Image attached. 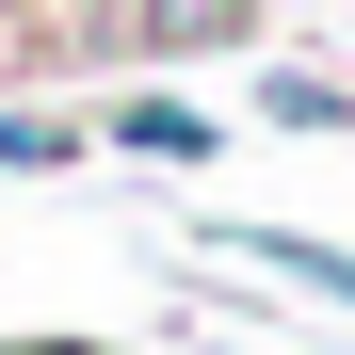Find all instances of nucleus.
Here are the masks:
<instances>
[{
    "label": "nucleus",
    "instance_id": "2",
    "mask_svg": "<svg viewBox=\"0 0 355 355\" xmlns=\"http://www.w3.org/2000/svg\"><path fill=\"white\" fill-rule=\"evenodd\" d=\"M113 33H130L146 65H178V49H226V33H259V0H113Z\"/></svg>",
    "mask_w": 355,
    "mask_h": 355
},
{
    "label": "nucleus",
    "instance_id": "3",
    "mask_svg": "<svg viewBox=\"0 0 355 355\" xmlns=\"http://www.w3.org/2000/svg\"><path fill=\"white\" fill-rule=\"evenodd\" d=\"M226 259H259L275 291H323V307H355V243H307V226H226Z\"/></svg>",
    "mask_w": 355,
    "mask_h": 355
},
{
    "label": "nucleus",
    "instance_id": "5",
    "mask_svg": "<svg viewBox=\"0 0 355 355\" xmlns=\"http://www.w3.org/2000/svg\"><path fill=\"white\" fill-rule=\"evenodd\" d=\"M259 130H355V81H323V65H259Z\"/></svg>",
    "mask_w": 355,
    "mask_h": 355
},
{
    "label": "nucleus",
    "instance_id": "4",
    "mask_svg": "<svg viewBox=\"0 0 355 355\" xmlns=\"http://www.w3.org/2000/svg\"><path fill=\"white\" fill-rule=\"evenodd\" d=\"M97 162V113H49V97H0V178H65Z\"/></svg>",
    "mask_w": 355,
    "mask_h": 355
},
{
    "label": "nucleus",
    "instance_id": "1",
    "mask_svg": "<svg viewBox=\"0 0 355 355\" xmlns=\"http://www.w3.org/2000/svg\"><path fill=\"white\" fill-rule=\"evenodd\" d=\"M97 146H130V162H178V178H194V162L226 146V130H210V113H194V97H162V81H130V97H113V113H97Z\"/></svg>",
    "mask_w": 355,
    "mask_h": 355
}]
</instances>
